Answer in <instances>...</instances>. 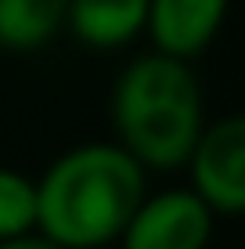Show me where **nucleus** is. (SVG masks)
Segmentation results:
<instances>
[{"mask_svg": "<svg viewBox=\"0 0 245 249\" xmlns=\"http://www.w3.org/2000/svg\"><path fill=\"white\" fill-rule=\"evenodd\" d=\"M188 166L191 192L213 213H245V112L206 126Z\"/></svg>", "mask_w": 245, "mask_h": 249, "instance_id": "7ed1b4c3", "label": "nucleus"}, {"mask_svg": "<svg viewBox=\"0 0 245 249\" xmlns=\"http://www.w3.org/2000/svg\"><path fill=\"white\" fill-rule=\"evenodd\" d=\"M227 15V0H148V22L151 44L159 54L191 62L202 54L213 36L220 33Z\"/></svg>", "mask_w": 245, "mask_h": 249, "instance_id": "39448f33", "label": "nucleus"}, {"mask_svg": "<svg viewBox=\"0 0 245 249\" xmlns=\"http://www.w3.org/2000/svg\"><path fill=\"white\" fill-rule=\"evenodd\" d=\"M148 0H69V29L87 47H123L145 29Z\"/></svg>", "mask_w": 245, "mask_h": 249, "instance_id": "423d86ee", "label": "nucleus"}, {"mask_svg": "<svg viewBox=\"0 0 245 249\" xmlns=\"http://www.w3.org/2000/svg\"><path fill=\"white\" fill-rule=\"evenodd\" d=\"M119 148L141 166H188L202 137V87L188 62L145 54L123 69L112 94Z\"/></svg>", "mask_w": 245, "mask_h": 249, "instance_id": "f03ea898", "label": "nucleus"}, {"mask_svg": "<svg viewBox=\"0 0 245 249\" xmlns=\"http://www.w3.org/2000/svg\"><path fill=\"white\" fill-rule=\"evenodd\" d=\"M145 202V166L119 144H83L36 181V235L58 249H98L126 231Z\"/></svg>", "mask_w": 245, "mask_h": 249, "instance_id": "f257e3e1", "label": "nucleus"}, {"mask_svg": "<svg viewBox=\"0 0 245 249\" xmlns=\"http://www.w3.org/2000/svg\"><path fill=\"white\" fill-rule=\"evenodd\" d=\"M36 231V181L0 166V242Z\"/></svg>", "mask_w": 245, "mask_h": 249, "instance_id": "6e6552de", "label": "nucleus"}, {"mask_svg": "<svg viewBox=\"0 0 245 249\" xmlns=\"http://www.w3.org/2000/svg\"><path fill=\"white\" fill-rule=\"evenodd\" d=\"M0 249H58V246L47 242L44 235H22V238H11V242H0Z\"/></svg>", "mask_w": 245, "mask_h": 249, "instance_id": "1a4fd4ad", "label": "nucleus"}, {"mask_svg": "<svg viewBox=\"0 0 245 249\" xmlns=\"http://www.w3.org/2000/svg\"><path fill=\"white\" fill-rule=\"evenodd\" d=\"M69 22V0H0V47L36 51Z\"/></svg>", "mask_w": 245, "mask_h": 249, "instance_id": "0eeeda50", "label": "nucleus"}, {"mask_svg": "<svg viewBox=\"0 0 245 249\" xmlns=\"http://www.w3.org/2000/svg\"><path fill=\"white\" fill-rule=\"evenodd\" d=\"M213 217L216 213L191 188L145 195L119 242L123 249H206L213 235Z\"/></svg>", "mask_w": 245, "mask_h": 249, "instance_id": "20e7f679", "label": "nucleus"}]
</instances>
